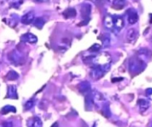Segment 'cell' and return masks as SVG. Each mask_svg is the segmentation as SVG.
Returning <instances> with one entry per match:
<instances>
[{"instance_id":"cell-1","label":"cell","mask_w":152,"mask_h":127,"mask_svg":"<svg viewBox=\"0 0 152 127\" xmlns=\"http://www.w3.org/2000/svg\"><path fill=\"white\" fill-rule=\"evenodd\" d=\"M111 60V57L108 53H102L96 57V63L101 65L102 68H105Z\"/></svg>"},{"instance_id":"cell-2","label":"cell","mask_w":152,"mask_h":127,"mask_svg":"<svg viewBox=\"0 0 152 127\" xmlns=\"http://www.w3.org/2000/svg\"><path fill=\"white\" fill-rule=\"evenodd\" d=\"M145 68V63L144 61L141 60V59L138 58L136 59H132L131 62L129 65V68L131 72H137L139 71L141 72L143 70V68Z\"/></svg>"},{"instance_id":"cell-3","label":"cell","mask_w":152,"mask_h":127,"mask_svg":"<svg viewBox=\"0 0 152 127\" xmlns=\"http://www.w3.org/2000/svg\"><path fill=\"white\" fill-rule=\"evenodd\" d=\"M138 34H139V33H138L137 30L134 28H130V29L128 31V32H127V41H128V42H130V43H133V42H135V41L137 40V39Z\"/></svg>"},{"instance_id":"cell-4","label":"cell","mask_w":152,"mask_h":127,"mask_svg":"<svg viewBox=\"0 0 152 127\" xmlns=\"http://www.w3.org/2000/svg\"><path fill=\"white\" fill-rule=\"evenodd\" d=\"M34 20V12L29 11L22 17V22L25 25H29Z\"/></svg>"},{"instance_id":"cell-5","label":"cell","mask_w":152,"mask_h":127,"mask_svg":"<svg viewBox=\"0 0 152 127\" xmlns=\"http://www.w3.org/2000/svg\"><path fill=\"white\" fill-rule=\"evenodd\" d=\"M28 127H42V121L38 117L30 118L27 123Z\"/></svg>"},{"instance_id":"cell-6","label":"cell","mask_w":152,"mask_h":127,"mask_svg":"<svg viewBox=\"0 0 152 127\" xmlns=\"http://www.w3.org/2000/svg\"><path fill=\"white\" fill-rule=\"evenodd\" d=\"M139 19V17H138L137 13L135 11H130L128 12V20L129 24L134 25L137 23Z\"/></svg>"},{"instance_id":"cell-7","label":"cell","mask_w":152,"mask_h":127,"mask_svg":"<svg viewBox=\"0 0 152 127\" xmlns=\"http://www.w3.org/2000/svg\"><path fill=\"white\" fill-rule=\"evenodd\" d=\"M138 105H139V110L141 111L142 112H145L147 109H149L150 106V103L148 100L145 99H139L138 101Z\"/></svg>"},{"instance_id":"cell-8","label":"cell","mask_w":152,"mask_h":127,"mask_svg":"<svg viewBox=\"0 0 152 127\" xmlns=\"http://www.w3.org/2000/svg\"><path fill=\"white\" fill-rule=\"evenodd\" d=\"M113 21H114V26H115L116 29L118 31H120L124 26V20L122 17H116L113 18Z\"/></svg>"},{"instance_id":"cell-9","label":"cell","mask_w":152,"mask_h":127,"mask_svg":"<svg viewBox=\"0 0 152 127\" xmlns=\"http://www.w3.org/2000/svg\"><path fill=\"white\" fill-rule=\"evenodd\" d=\"M104 25L108 28L109 29H112L114 27V21H113V18L110 16L105 17L104 19Z\"/></svg>"},{"instance_id":"cell-10","label":"cell","mask_w":152,"mask_h":127,"mask_svg":"<svg viewBox=\"0 0 152 127\" xmlns=\"http://www.w3.org/2000/svg\"><path fill=\"white\" fill-rule=\"evenodd\" d=\"M22 39H23V41L31 42V43H34V42H37V38H36V37L35 36L32 35V33H26V35H24L22 37Z\"/></svg>"},{"instance_id":"cell-11","label":"cell","mask_w":152,"mask_h":127,"mask_svg":"<svg viewBox=\"0 0 152 127\" xmlns=\"http://www.w3.org/2000/svg\"><path fill=\"white\" fill-rule=\"evenodd\" d=\"M90 5L89 4L88 5H86L83 6L81 9V15L83 16H85V17H88L90 13Z\"/></svg>"},{"instance_id":"cell-12","label":"cell","mask_w":152,"mask_h":127,"mask_svg":"<svg viewBox=\"0 0 152 127\" xmlns=\"http://www.w3.org/2000/svg\"><path fill=\"white\" fill-rule=\"evenodd\" d=\"M45 24V21L43 20L42 18H37L36 19H34V25L38 28L39 29L43 28V26Z\"/></svg>"},{"instance_id":"cell-13","label":"cell","mask_w":152,"mask_h":127,"mask_svg":"<svg viewBox=\"0 0 152 127\" xmlns=\"http://www.w3.org/2000/svg\"><path fill=\"white\" fill-rule=\"evenodd\" d=\"M63 15L65 16L66 17H73L76 15V11H75V9L73 8H70V9H67V11L63 13Z\"/></svg>"},{"instance_id":"cell-14","label":"cell","mask_w":152,"mask_h":127,"mask_svg":"<svg viewBox=\"0 0 152 127\" xmlns=\"http://www.w3.org/2000/svg\"><path fill=\"white\" fill-rule=\"evenodd\" d=\"M15 109L14 107L11 106H6L5 107H4L3 109L2 110V114H7V113L10 112H15Z\"/></svg>"},{"instance_id":"cell-15","label":"cell","mask_w":152,"mask_h":127,"mask_svg":"<svg viewBox=\"0 0 152 127\" xmlns=\"http://www.w3.org/2000/svg\"><path fill=\"white\" fill-rule=\"evenodd\" d=\"M18 78V74H17L15 72L11 71L7 75V78L8 80H16Z\"/></svg>"},{"instance_id":"cell-16","label":"cell","mask_w":152,"mask_h":127,"mask_svg":"<svg viewBox=\"0 0 152 127\" xmlns=\"http://www.w3.org/2000/svg\"><path fill=\"white\" fill-rule=\"evenodd\" d=\"M34 103L32 101H28L25 104V109H32V107H33Z\"/></svg>"},{"instance_id":"cell-17","label":"cell","mask_w":152,"mask_h":127,"mask_svg":"<svg viewBox=\"0 0 152 127\" xmlns=\"http://www.w3.org/2000/svg\"><path fill=\"white\" fill-rule=\"evenodd\" d=\"M146 94L151 100H152V88H149V89H147Z\"/></svg>"},{"instance_id":"cell-18","label":"cell","mask_w":152,"mask_h":127,"mask_svg":"<svg viewBox=\"0 0 152 127\" xmlns=\"http://www.w3.org/2000/svg\"><path fill=\"white\" fill-rule=\"evenodd\" d=\"M3 127H12V124L10 122H5L3 124Z\"/></svg>"},{"instance_id":"cell-19","label":"cell","mask_w":152,"mask_h":127,"mask_svg":"<svg viewBox=\"0 0 152 127\" xmlns=\"http://www.w3.org/2000/svg\"><path fill=\"white\" fill-rule=\"evenodd\" d=\"M51 127H59V125H58V123H54V124H53V125H52Z\"/></svg>"},{"instance_id":"cell-20","label":"cell","mask_w":152,"mask_h":127,"mask_svg":"<svg viewBox=\"0 0 152 127\" xmlns=\"http://www.w3.org/2000/svg\"><path fill=\"white\" fill-rule=\"evenodd\" d=\"M149 127H152V122H151L150 124H149Z\"/></svg>"}]
</instances>
